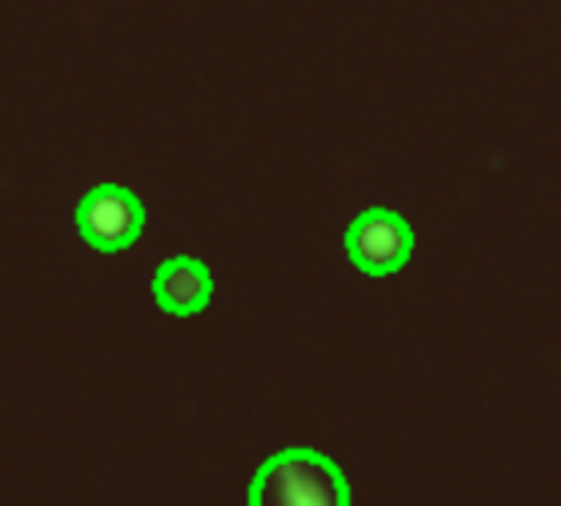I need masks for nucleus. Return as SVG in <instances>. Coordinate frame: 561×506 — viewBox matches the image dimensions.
Listing matches in <instances>:
<instances>
[{
    "instance_id": "obj_1",
    "label": "nucleus",
    "mask_w": 561,
    "mask_h": 506,
    "mask_svg": "<svg viewBox=\"0 0 561 506\" xmlns=\"http://www.w3.org/2000/svg\"><path fill=\"white\" fill-rule=\"evenodd\" d=\"M250 506H351V487L327 455L285 449L257 469Z\"/></svg>"
},
{
    "instance_id": "obj_3",
    "label": "nucleus",
    "mask_w": 561,
    "mask_h": 506,
    "mask_svg": "<svg viewBox=\"0 0 561 506\" xmlns=\"http://www.w3.org/2000/svg\"><path fill=\"white\" fill-rule=\"evenodd\" d=\"M146 211L129 189L102 184L88 192L77 206V228L82 239L102 252L126 250L140 235Z\"/></svg>"
},
{
    "instance_id": "obj_2",
    "label": "nucleus",
    "mask_w": 561,
    "mask_h": 506,
    "mask_svg": "<svg viewBox=\"0 0 561 506\" xmlns=\"http://www.w3.org/2000/svg\"><path fill=\"white\" fill-rule=\"evenodd\" d=\"M348 255L362 272L373 277H389L409 263L414 252L411 225L389 208H370L351 222L345 233Z\"/></svg>"
},
{
    "instance_id": "obj_4",
    "label": "nucleus",
    "mask_w": 561,
    "mask_h": 506,
    "mask_svg": "<svg viewBox=\"0 0 561 506\" xmlns=\"http://www.w3.org/2000/svg\"><path fill=\"white\" fill-rule=\"evenodd\" d=\"M214 294V279L197 257H170L159 263L153 274V296L159 307L173 315H195L208 304Z\"/></svg>"
}]
</instances>
